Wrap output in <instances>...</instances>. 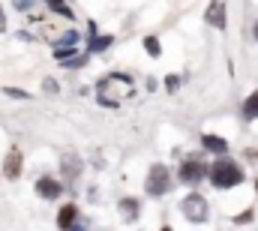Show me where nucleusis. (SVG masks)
Segmentation results:
<instances>
[{
  "label": "nucleus",
  "instance_id": "9b49d317",
  "mask_svg": "<svg viewBox=\"0 0 258 231\" xmlns=\"http://www.w3.org/2000/svg\"><path fill=\"white\" fill-rule=\"evenodd\" d=\"M78 171H81V162H78L75 156H63V174H66V180H72Z\"/></svg>",
  "mask_w": 258,
  "mask_h": 231
},
{
  "label": "nucleus",
  "instance_id": "ddd939ff",
  "mask_svg": "<svg viewBox=\"0 0 258 231\" xmlns=\"http://www.w3.org/2000/svg\"><path fill=\"white\" fill-rule=\"evenodd\" d=\"M45 3L51 6V12H60V15H66V18H72V15H75V12H72V9L66 6L63 0H45Z\"/></svg>",
  "mask_w": 258,
  "mask_h": 231
},
{
  "label": "nucleus",
  "instance_id": "423d86ee",
  "mask_svg": "<svg viewBox=\"0 0 258 231\" xmlns=\"http://www.w3.org/2000/svg\"><path fill=\"white\" fill-rule=\"evenodd\" d=\"M207 24H213V27H219V30H225V24H228V18H225V3L222 0H216V3H210V9H207Z\"/></svg>",
  "mask_w": 258,
  "mask_h": 231
},
{
  "label": "nucleus",
  "instance_id": "39448f33",
  "mask_svg": "<svg viewBox=\"0 0 258 231\" xmlns=\"http://www.w3.org/2000/svg\"><path fill=\"white\" fill-rule=\"evenodd\" d=\"M36 192H39L42 198H48V201H57L60 192H63V186H60L54 177H39V180H36Z\"/></svg>",
  "mask_w": 258,
  "mask_h": 231
},
{
  "label": "nucleus",
  "instance_id": "5701e85b",
  "mask_svg": "<svg viewBox=\"0 0 258 231\" xmlns=\"http://www.w3.org/2000/svg\"><path fill=\"white\" fill-rule=\"evenodd\" d=\"M0 30H6V18H3V9H0Z\"/></svg>",
  "mask_w": 258,
  "mask_h": 231
},
{
  "label": "nucleus",
  "instance_id": "9d476101",
  "mask_svg": "<svg viewBox=\"0 0 258 231\" xmlns=\"http://www.w3.org/2000/svg\"><path fill=\"white\" fill-rule=\"evenodd\" d=\"M243 117H249V120L258 117V90L252 96H246V102H243Z\"/></svg>",
  "mask_w": 258,
  "mask_h": 231
},
{
  "label": "nucleus",
  "instance_id": "7ed1b4c3",
  "mask_svg": "<svg viewBox=\"0 0 258 231\" xmlns=\"http://www.w3.org/2000/svg\"><path fill=\"white\" fill-rule=\"evenodd\" d=\"M180 210H183V216L189 219V222H207V216H210V207H207V201H204V195H186V201L180 204Z\"/></svg>",
  "mask_w": 258,
  "mask_h": 231
},
{
  "label": "nucleus",
  "instance_id": "a878e982",
  "mask_svg": "<svg viewBox=\"0 0 258 231\" xmlns=\"http://www.w3.org/2000/svg\"><path fill=\"white\" fill-rule=\"evenodd\" d=\"M162 231H171V228H168V225H165V228H162Z\"/></svg>",
  "mask_w": 258,
  "mask_h": 231
},
{
  "label": "nucleus",
  "instance_id": "6e6552de",
  "mask_svg": "<svg viewBox=\"0 0 258 231\" xmlns=\"http://www.w3.org/2000/svg\"><path fill=\"white\" fill-rule=\"evenodd\" d=\"M201 144H204V150H210V153H219V156H225V153H228V141H225V138L201 135Z\"/></svg>",
  "mask_w": 258,
  "mask_h": 231
},
{
  "label": "nucleus",
  "instance_id": "20e7f679",
  "mask_svg": "<svg viewBox=\"0 0 258 231\" xmlns=\"http://www.w3.org/2000/svg\"><path fill=\"white\" fill-rule=\"evenodd\" d=\"M204 177H210V168L204 165V159H198V156H192V159H183V165H180V183H189V186H195V183H201Z\"/></svg>",
  "mask_w": 258,
  "mask_h": 231
},
{
  "label": "nucleus",
  "instance_id": "dca6fc26",
  "mask_svg": "<svg viewBox=\"0 0 258 231\" xmlns=\"http://www.w3.org/2000/svg\"><path fill=\"white\" fill-rule=\"evenodd\" d=\"M84 63H87V54H75V57L63 60V66H66V69H78V66H84Z\"/></svg>",
  "mask_w": 258,
  "mask_h": 231
},
{
  "label": "nucleus",
  "instance_id": "4be33fe9",
  "mask_svg": "<svg viewBox=\"0 0 258 231\" xmlns=\"http://www.w3.org/2000/svg\"><path fill=\"white\" fill-rule=\"evenodd\" d=\"M45 90L54 93V90H57V81H54V78H45Z\"/></svg>",
  "mask_w": 258,
  "mask_h": 231
},
{
  "label": "nucleus",
  "instance_id": "f3484780",
  "mask_svg": "<svg viewBox=\"0 0 258 231\" xmlns=\"http://www.w3.org/2000/svg\"><path fill=\"white\" fill-rule=\"evenodd\" d=\"M33 3H36V0H12V6H15L18 12H27V9H33Z\"/></svg>",
  "mask_w": 258,
  "mask_h": 231
},
{
  "label": "nucleus",
  "instance_id": "b1692460",
  "mask_svg": "<svg viewBox=\"0 0 258 231\" xmlns=\"http://www.w3.org/2000/svg\"><path fill=\"white\" fill-rule=\"evenodd\" d=\"M252 33H255V42H258V24H255V30H252Z\"/></svg>",
  "mask_w": 258,
  "mask_h": 231
},
{
  "label": "nucleus",
  "instance_id": "0eeeda50",
  "mask_svg": "<svg viewBox=\"0 0 258 231\" xmlns=\"http://www.w3.org/2000/svg\"><path fill=\"white\" fill-rule=\"evenodd\" d=\"M75 219H78V207H75V204H66L63 210L57 213V228L60 231H72L75 228Z\"/></svg>",
  "mask_w": 258,
  "mask_h": 231
},
{
  "label": "nucleus",
  "instance_id": "f03ea898",
  "mask_svg": "<svg viewBox=\"0 0 258 231\" xmlns=\"http://www.w3.org/2000/svg\"><path fill=\"white\" fill-rule=\"evenodd\" d=\"M144 189H147V195H165L168 189H171V171L165 168V165H153L150 174H147V183H144Z\"/></svg>",
  "mask_w": 258,
  "mask_h": 231
},
{
  "label": "nucleus",
  "instance_id": "6ab92c4d",
  "mask_svg": "<svg viewBox=\"0 0 258 231\" xmlns=\"http://www.w3.org/2000/svg\"><path fill=\"white\" fill-rule=\"evenodd\" d=\"M165 87H168V90L174 93V90L180 87V78H177V75H168V78H165Z\"/></svg>",
  "mask_w": 258,
  "mask_h": 231
},
{
  "label": "nucleus",
  "instance_id": "bb28decb",
  "mask_svg": "<svg viewBox=\"0 0 258 231\" xmlns=\"http://www.w3.org/2000/svg\"><path fill=\"white\" fill-rule=\"evenodd\" d=\"M255 189H258V183H255Z\"/></svg>",
  "mask_w": 258,
  "mask_h": 231
},
{
  "label": "nucleus",
  "instance_id": "aec40b11",
  "mask_svg": "<svg viewBox=\"0 0 258 231\" xmlns=\"http://www.w3.org/2000/svg\"><path fill=\"white\" fill-rule=\"evenodd\" d=\"M6 93H9V96H15V99H27V93H24V90H18V87H6Z\"/></svg>",
  "mask_w": 258,
  "mask_h": 231
},
{
  "label": "nucleus",
  "instance_id": "f257e3e1",
  "mask_svg": "<svg viewBox=\"0 0 258 231\" xmlns=\"http://www.w3.org/2000/svg\"><path fill=\"white\" fill-rule=\"evenodd\" d=\"M210 183L216 189H231V186H240L243 183V171L234 159L228 156H219L213 165H210Z\"/></svg>",
  "mask_w": 258,
  "mask_h": 231
},
{
  "label": "nucleus",
  "instance_id": "393cba45",
  "mask_svg": "<svg viewBox=\"0 0 258 231\" xmlns=\"http://www.w3.org/2000/svg\"><path fill=\"white\" fill-rule=\"evenodd\" d=\"M72 231H84V228H81V225H75V228H72Z\"/></svg>",
  "mask_w": 258,
  "mask_h": 231
},
{
  "label": "nucleus",
  "instance_id": "2eb2a0df",
  "mask_svg": "<svg viewBox=\"0 0 258 231\" xmlns=\"http://www.w3.org/2000/svg\"><path fill=\"white\" fill-rule=\"evenodd\" d=\"M111 45V36H96V39H90V51H102V48H108Z\"/></svg>",
  "mask_w": 258,
  "mask_h": 231
},
{
  "label": "nucleus",
  "instance_id": "412c9836",
  "mask_svg": "<svg viewBox=\"0 0 258 231\" xmlns=\"http://www.w3.org/2000/svg\"><path fill=\"white\" fill-rule=\"evenodd\" d=\"M249 219H252V210H243V213H240L234 222H240V225H243V222H249Z\"/></svg>",
  "mask_w": 258,
  "mask_h": 231
},
{
  "label": "nucleus",
  "instance_id": "4468645a",
  "mask_svg": "<svg viewBox=\"0 0 258 231\" xmlns=\"http://www.w3.org/2000/svg\"><path fill=\"white\" fill-rule=\"evenodd\" d=\"M144 51H147V54H153V57H159V51H162L159 39H156V36H147V39H144Z\"/></svg>",
  "mask_w": 258,
  "mask_h": 231
},
{
  "label": "nucleus",
  "instance_id": "f8f14e48",
  "mask_svg": "<svg viewBox=\"0 0 258 231\" xmlns=\"http://www.w3.org/2000/svg\"><path fill=\"white\" fill-rule=\"evenodd\" d=\"M120 213H123L126 219H135V216H138V201H135V198H123V201H120Z\"/></svg>",
  "mask_w": 258,
  "mask_h": 231
},
{
  "label": "nucleus",
  "instance_id": "a211bd4d",
  "mask_svg": "<svg viewBox=\"0 0 258 231\" xmlns=\"http://www.w3.org/2000/svg\"><path fill=\"white\" fill-rule=\"evenodd\" d=\"M72 42H78V33H75V30H69V33H63V39H60V48H66V45H72Z\"/></svg>",
  "mask_w": 258,
  "mask_h": 231
},
{
  "label": "nucleus",
  "instance_id": "1a4fd4ad",
  "mask_svg": "<svg viewBox=\"0 0 258 231\" xmlns=\"http://www.w3.org/2000/svg\"><path fill=\"white\" fill-rule=\"evenodd\" d=\"M3 174H6L9 180H15V177L21 174V153H18V150H12V153L6 156V162H3Z\"/></svg>",
  "mask_w": 258,
  "mask_h": 231
}]
</instances>
